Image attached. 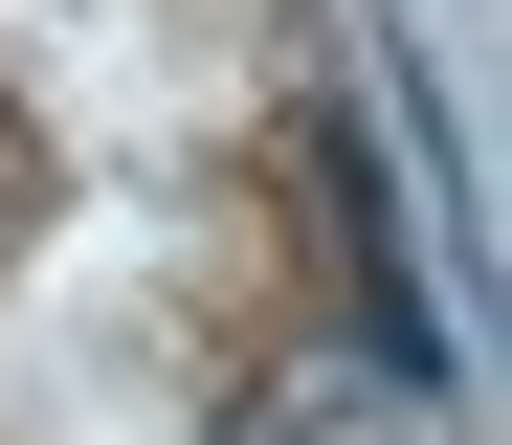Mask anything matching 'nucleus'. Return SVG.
Listing matches in <instances>:
<instances>
[]
</instances>
